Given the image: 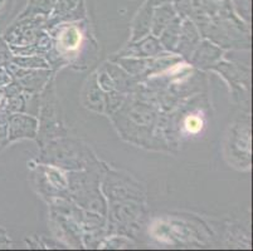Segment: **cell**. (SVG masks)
Here are the masks:
<instances>
[{
	"label": "cell",
	"mask_w": 253,
	"mask_h": 251,
	"mask_svg": "<svg viewBox=\"0 0 253 251\" xmlns=\"http://www.w3.org/2000/svg\"><path fill=\"white\" fill-rule=\"evenodd\" d=\"M201 121L198 118H194V117H192V118L188 119V122H186V126H188V128H189L190 131H193V132H197V131L201 130Z\"/></svg>",
	"instance_id": "obj_1"
}]
</instances>
